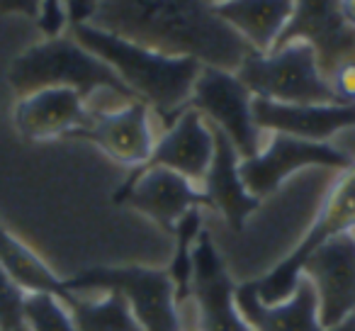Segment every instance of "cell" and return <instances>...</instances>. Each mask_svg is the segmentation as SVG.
Instances as JSON below:
<instances>
[{
    "label": "cell",
    "instance_id": "obj_1",
    "mask_svg": "<svg viewBox=\"0 0 355 331\" xmlns=\"http://www.w3.org/2000/svg\"><path fill=\"white\" fill-rule=\"evenodd\" d=\"M88 25L158 54L232 74L253 51L219 17L212 0H100Z\"/></svg>",
    "mask_w": 355,
    "mask_h": 331
},
{
    "label": "cell",
    "instance_id": "obj_2",
    "mask_svg": "<svg viewBox=\"0 0 355 331\" xmlns=\"http://www.w3.org/2000/svg\"><path fill=\"white\" fill-rule=\"evenodd\" d=\"M71 37L93 51L100 61H105L127 85L129 93L151 112H156L166 127H171L190 108L195 80L202 71L198 61L158 54L98 30L88 22L71 25Z\"/></svg>",
    "mask_w": 355,
    "mask_h": 331
},
{
    "label": "cell",
    "instance_id": "obj_3",
    "mask_svg": "<svg viewBox=\"0 0 355 331\" xmlns=\"http://www.w3.org/2000/svg\"><path fill=\"white\" fill-rule=\"evenodd\" d=\"M8 83L20 98L44 88H71L85 100L100 93H114L137 100L105 61L88 51L73 37H49L25 49L8 71Z\"/></svg>",
    "mask_w": 355,
    "mask_h": 331
},
{
    "label": "cell",
    "instance_id": "obj_4",
    "mask_svg": "<svg viewBox=\"0 0 355 331\" xmlns=\"http://www.w3.org/2000/svg\"><path fill=\"white\" fill-rule=\"evenodd\" d=\"M239 80L256 100L280 105L338 103L316 54L306 42H290L268 54L251 51L236 71Z\"/></svg>",
    "mask_w": 355,
    "mask_h": 331
},
{
    "label": "cell",
    "instance_id": "obj_5",
    "mask_svg": "<svg viewBox=\"0 0 355 331\" xmlns=\"http://www.w3.org/2000/svg\"><path fill=\"white\" fill-rule=\"evenodd\" d=\"M73 295L88 290L117 292L127 300L134 319L144 331H183L175 287L168 271L146 266H98L66 280Z\"/></svg>",
    "mask_w": 355,
    "mask_h": 331
},
{
    "label": "cell",
    "instance_id": "obj_6",
    "mask_svg": "<svg viewBox=\"0 0 355 331\" xmlns=\"http://www.w3.org/2000/svg\"><path fill=\"white\" fill-rule=\"evenodd\" d=\"M345 232H355V166L350 171H343L338 183L331 188L319 217L314 219L306 237L295 246V251L287 258H282L270 273L253 280L261 302L277 305V302L287 300L295 290L297 280L302 278V263L319 246H324L326 241Z\"/></svg>",
    "mask_w": 355,
    "mask_h": 331
},
{
    "label": "cell",
    "instance_id": "obj_7",
    "mask_svg": "<svg viewBox=\"0 0 355 331\" xmlns=\"http://www.w3.org/2000/svg\"><path fill=\"white\" fill-rule=\"evenodd\" d=\"M190 108L198 110L212 127L224 132L239 158L256 156L263 148L261 127L253 117V95L236 74L222 69H202L195 80Z\"/></svg>",
    "mask_w": 355,
    "mask_h": 331
},
{
    "label": "cell",
    "instance_id": "obj_8",
    "mask_svg": "<svg viewBox=\"0 0 355 331\" xmlns=\"http://www.w3.org/2000/svg\"><path fill=\"white\" fill-rule=\"evenodd\" d=\"M309 166H324V169L350 171L355 161L343 153L334 142H306L287 134H270L263 148L256 156L239 161V176H241L246 190L253 198L263 200L275 193L295 171L309 169Z\"/></svg>",
    "mask_w": 355,
    "mask_h": 331
},
{
    "label": "cell",
    "instance_id": "obj_9",
    "mask_svg": "<svg viewBox=\"0 0 355 331\" xmlns=\"http://www.w3.org/2000/svg\"><path fill=\"white\" fill-rule=\"evenodd\" d=\"M302 275L316 295L319 321L326 329H338L355 319V234L345 232L319 246L304 263Z\"/></svg>",
    "mask_w": 355,
    "mask_h": 331
},
{
    "label": "cell",
    "instance_id": "obj_10",
    "mask_svg": "<svg viewBox=\"0 0 355 331\" xmlns=\"http://www.w3.org/2000/svg\"><path fill=\"white\" fill-rule=\"evenodd\" d=\"M190 300H195L200 331H253L236 307V282L205 229L193 248Z\"/></svg>",
    "mask_w": 355,
    "mask_h": 331
},
{
    "label": "cell",
    "instance_id": "obj_11",
    "mask_svg": "<svg viewBox=\"0 0 355 331\" xmlns=\"http://www.w3.org/2000/svg\"><path fill=\"white\" fill-rule=\"evenodd\" d=\"M114 200L146 214L168 234H173L190 210L209 207L202 190L168 169H134V173L119 185Z\"/></svg>",
    "mask_w": 355,
    "mask_h": 331
},
{
    "label": "cell",
    "instance_id": "obj_12",
    "mask_svg": "<svg viewBox=\"0 0 355 331\" xmlns=\"http://www.w3.org/2000/svg\"><path fill=\"white\" fill-rule=\"evenodd\" d=\"M290 42H306L314 49L326 78L343 61L355 59V30L345 25L338 0H295L292 17L275 46Z\"/></svg>",
    "mask_w": 355,
    "mask_h": 331
},
{
    "label": "cell",
    "instance_id": "obj_13",
    "mask_svg": "<svg viewBox=\"0 0 355 331\" xmlns=\"http://www.w3.org/2000/svg\"><path fill=\"white\" fill-rule=\"evenodd\" d=\"M71 137L88 139L110 158L132 169H141L156 146L151 110L139 100L107 112H90V122L76 129Z\"/></svg>",
    "mask_w": 355,
    "mask_h": 331
},
{
    "label": "cell",
    "instance_id": "obj_14",
    "mask_svg": "<svg viewBox=\"0 0 355 331\" xmlns=\"http://www.w3.org/2000/svg\"><path fill=\"white\" fill-rule=\"evenodd\" d=\"M214 156V129L198 110L188 108L166 134L156 142L153 153L141 169H168L188 178L190 183H202Z\"/></svg>",
    "mask_w": 355,
    "mask_h": 331
},
{
    "label": "cell",
    "instance_id": "obj_15",
    "mask_svg": "<svg viewBox=\"0 0 355 331\" xmlns=\"http://www.w3.org/2000/svg\"><path fill=\"white\" fill-rule=\"evenodd\" d=\"M253 117L261 132L326 144L355 127V103L280 105L253 98Z\"/></svg>",
    "mask_w": 355,
    "mask_h": 331
},
{
    "label": "cell",
    "instance_id": "obj_16",
    "mask_svg": "<svg viewBox=\"0 0 355 331\" xmlns=\"http://www.w3.org/2000/svg\"><path fill=\"white\" fill-rule=\"evenodd\" d=\"M236 307L253 331H355V319H348L338 329H326L316 312V295L304 275L297 280L287 300L266 305L256 295L253 280L236 285Z\"/></svg>",
    "mask_w": 355,
    "mask_h": 331
},
{
    "label": "cell",
    "instance_id": "obj_17",
    "mask_svg": "<svg viewBox=\"0 0 355 331\" xmlns=\"http://www.w3.org/2000/svg\"><path fill=\"white\" fill-rule=\"evenodd\" d=\"M90 122L85 100L71 88H44L17 100L15 127L30 142L71 137Z\"/></svg>",
    "mask_w": 355,
    "mask_h": 331
},
{
    "label": "cell",
    "instance_id": "obj_18",
    "mask_svg": "<svg viewBox=\"0 0 355 331\" xmlns=\"http://www.w3.org/2000/svg\"><path fill=\"white\" fill-rule=\"evenodd\" d=\"M214 129V156L209 163V171L205 176V198H207L209 207L219 210L227 224L234 232H241L246 219L261 207V200L253 198L243 185L241 176H239V151L234 144L224 137V132Z\"/></svg>",
    "mask_w": 355,
    "mask_h": 331
},
{
    "label": "cell",
    "instance_id": "obj_19",
    "mask_svg": "<svg viewBox=\"0 0 355 331\" xmlns=\"http://www.w3.org/2000/svg\"><path fill=\"white\" fill-rule=\"evenodd\" d=\"M295 0H224L217 12L253 51L268 54L292 17Z\"/></svg>",
    "mask_w": 355,
    "mask_h": 331
},
{
    "label": "cell",
    "instance_id": "obj_20",
    "mask_svg": "<svg viewBox=\"0 0 355 331\" xmlns=\"http://www.w3.org/2000/svg\"><path fill=\"white\" fill-rule=\"evenodd\" d=\"M0 268L27 292H44V295L59 297L64 305H69L73 292H69L66 280H61L27 244H22L17 237H12L3 224H0Z\"/></svg>",
    "mask_w": 355,
    "mask_h": 331
},
{
    "label": "cell",
    "instance_id": "obj_21",
    "mask_svg": "<svg viewBox=\"0 0 355 331\" xmlns=\"http://www.w3.org/2000/svg\"><path fill=\"white\" fill-rule=\"evenodd\" d=\"M66 307L78 331H144L134 319L127 300L117 292H105L100 300L73 295Z\"/></svg>",
    "mask_w": 355,
    "mask_h": 331
},
{
    "label": "cell",
    "instance_id": "obj_22",
    "mask_svg": "<svg viewBox=\"0 0 355 331\" xmlns=\"http://www.w3.org/2000/svg\"><path fill=\"white\" fill-rule=\"evenodd\" d=\"M202 207L190 210L178 227L173 229V237H175V248H173L171 266L166 268L171 282L175 287V300L178 307L190 302V282H193V248L198 237L202 234Z\"/></svg>",
    "mask_w": 355,
    "mask_h": 331
},
{
    "label": "cell",
    "instance_id": "obj_23",
    "mask_svg": "<svg viewBox=\"0 0 355 331\" xmlns=\"http://www.w3.org/2000/svg\"><path fill=\"white\" fill-rule=\"evenodd\" d=\"M25 329L27 331H78L69 307L54 295L35 292L25 300Z\"/></svg>",
    "mask_w": 355,
    "mask_h": 331
},
{
    "label": "cell",
    "instance_id": "obj_24",
    "mask_svg": "<svg viewBox=\"0 0 355 331\" xmlns=\"http://www.w3.org/2000/svg\"><path fill=\"white\" fill-rule=\"evenodd\" d=\"M27 292L0 268V331H25Z\"/></svg>",
    "mask_w": 355,
    "mask_h": 331
},
{
    "label": "cell",
    "instance_id": "obj_25",
    "mask_svg": "<svg viewBox=\"0 0 355 331\" xmlns=\"http://www.w3.org/2000/svg\"><path fill=\"white\" fill-rule=\"evenodd\" d=\"M329 83L338 103H355V59L343 61L329 76Z\"/></svg>",
    "mask_w": 355,
    "mask_h": 331
},
{
    "label": "cell",
    "instance_id": "obj_26",
    "mask_svg": "<svg viewBox=\"0 0 355 331\" xmlns=\"http://www.w3.org/2000/svg\"><path fill=\"white\" fill-rule=\"evenodd\" d=\"M40 27L46 37H59L64 32L66 12H64V0H44L42 3V15H40Z\"/></svg>",
    "mask_w": 355,
    "mask_h": 331
},
{
    "label": "cell",
    "instance_id": "obj_27",
    "mask_svg": "<svg viewBox=\"0 0 355 331\" xmlns=\"http://www.w3.org/2000/svg\"><path fill=\"white\" fill-rule=\"evenodd\" d=\"M100 0H64V12H66V22L71 25H83L90 20L93 10L98 8Z\"/></svg>",
    "mask_w": 355,
    "mask_h": 331
},
{
    "label": "cell",
    "instance_id": "obj_28",
    "mask_svg": "<svg viewBox=\"0 0 355 331\" xmlns=\"http://www.w3.org/2000/svg\"><path fill=\"white\" fill-rule=\"evenodd\" d=\"M42 3L44 0H0V12L6 15H25L32 20H40Z\"/></svg>",
    "mask_w": 355,
    "mask_h": 331
},
{
    "label": "cell",
    "instance_id": "obj_29",
    "mask_svg": "<svg viewBox=\"0 0 355 331\" xmlns=\"http://www.w3.org/2000/svg\"><path fill=\"white\" fill-rule=\"evenodd\" d=\"M338 8H340V15H343L345 25L350 30H355V0H338Z\"/></svg>",
    "mask_w": 355,
    "mask_h": 331
},
{
    "label": "cell",
    "instance_id": "obj_30",
    "mask_svg": "<svg viewBox=\"0 0 355 331\" xmlns=\"http://www.w3.org/2000/svg\"><path fill=\"white\" fill-rule=\"evenodd\" d=\"M212 3H214V6H219V3H224V0H212Z\"/></svg>",
    "mask_w": 355,
    "mask_h": 331
},
{
    "label": "cell",
    "instance_id": "obj_31",
    "mask_svg": "<svg viewBox=\"0 0 355 331\" xmlns=\"http://www.w3.org/2000/svg\"><path fill=\"white\" fill-rule=\"evenodd\" d=\"M353 234H355V232H353Z\"/></svg>",
    "mask_w": 355,
    "mask_h": 331
},
{
    "label": "cell",
    "instance_id": "obj_32",
    "mask_svg": "<svg viewBox=\"0 0 355 331\" xmlns=\"http://www.w3.org/2000/svg\"><path fill=\"white\" fill-rule=\"evenodd\" d=\"M25 331H27V329H25Z\"/></svg>",
    "mask_w": 355,
    "mask_h": 331
}]
</instances>
